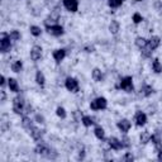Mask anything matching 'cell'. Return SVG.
<instances>
[{"label":"cell","instance_id":"obj_1","mask_svg":"<svg viewBox=\"0 0 162 162\" xmlns=\"http://www.w3.org/2000/svg\"><path fill=\"white\" fill-rule=\"evenodd\" d=\"M106 106H108V101L105 98H101V96L93 100L90 104V108L93 110H103V109H106Z\"/></svg>","mask_w":162,"mask_h":162},{"label":"cell","instance_id":"obj_2","mask_svg":"<svg viewBox=\"0 0 162 162\" xmlns=\"http://www.w3.org/2000/svg\"><path fill=\"white\" fill-rule=\"evenodd\" d=\"M118 88L127 91V93H132L133 91V79H132V76H127V77L122 79V81H121Z\"/></svg>","mask_w":162,"mask_h":162},{"label":"cell","instance_id":"obj_3","mask_svg":"<svg viewBox=\"0 0 162 162\" xmlns=\"http://www.w3.org/2000/svg\"><path fill=\"white\" fill-rule=\"evenodd\" d=\"M10 37L9 34L6 33H2V39H0V51H2L3 53L8 52L10 49V47H12V45H10Z\"/></svg>","mask_w":162,"mask_h":162},{"label":"cell","instance_id":"obj_4","mask_svg":"<svg viewBox=\"0 0 162 162\" xmlns=\"http://www.w3.org/2000/svg\"><path fill=\"white\" fill-rule=\"evenodd\" d=\"M65 86H66V89L71 93H77L79 91V82H77L76 79H73V77H67L66 82H65Z\"/></svg>","mask_w":162,"mask_h":162},{"label":"cell","instance_id":"obj_5","mask_svg":"<svg viewBox=\"0 0 162 162\" xmlns=\"http://www.w3.org/2000/svg\"><path fill=\"white\" fill-rule=\"evenodd\" d=\"M13 110L17 114H22L24 112V100H23V98L18 96V98H15L13 100Z\"/></svg>","mask_w":162,"mask_h":162},{"label":"cell","instance_id":"obj_6","mask_svg":"<svg viewBox=\"0 0 162 162\" xmlns=\"http://www.w3.org/2000/svg\"><path fill=\"white\" fill-rule=\"evenodd\" d=\"M34 152H36L37 155H41V156H45V157L52 158V156H51V149H49V148H48L46 144H42V143H39V144L36 147Z\"/></svg>","mask_w":162,"mask_h":162},{"label":"cell","instance_id":"obj_7","mask_svg":"<svg viewBox=\"0 0 162 162\" xmlns=\"http://www.w3.org/2000/svg\"><path fill=\"white\" fill-rule=\"evenodd\" d=\"M63 5L69 12L75 13L79 9V0H63Z\"/></svg>","mask_w":162,"mask_h":162},{"label":"cell","instance_id":"obj_8","mask_svg":"<svg viewBox=\"0 0 162 162\" xmlns=\"http://www.w3.org/2000/svg\"><path fill=\"white\" fill-rule=\"evenodd\" d=\"M47 32L51 36H55V37H60L63 34V28L58 24H53V26H48L47 27Z\"/></svg>","mask_w":162,"mask_h":162},{"label":"cell","instance_id":"obj_9","mask_svg":"<svg viewBox=\"0 0 162 162\" xmlns=\"http://www.w3.org/2000/svg\"><path fill=\"white\" fill-rule=\"evenodd\" d=\"M108 143H109V146H110L112 149H115V151H119V149L124 148L122 141H119V139L115 138V137H110L109 139H108Z\"/></svg>","mask_w":162,"mask_h":162},{"label":"cell","instance_id":"obj_10","mask_svg":"<svg viewBox=\"0 0 162 162\" xmlns=\"http://www.w3.org/2000/svg\"><path fill=\"white\" fill-rule=\"evenodd\" d=\"M42 57V47L41 46H33L30 49V58L33 61H38Z\"/></svg>","mask_w":162,"mask_h":162},{"label":"cell","instance_id":"obj_11","mask_svg":"<svg viewBox=\"0 0 162 162\" xmlns=\"http://www.w3.org/2000/svg\"><path fill=\"white\" fill-rule=\"evenodd\" d=\"M136 123L138 127H143L147 123V115L143 112H137L136 114Z\"/></svg>","mask_w":162,"mask_h":162},{"label":"cell","instance_id":"obj_12","mask_svg":"<svg viewBox=\"0 0 162 162\" xmlns=\"http://www.w3.org/2000/svg\"><path fill=\"white\" fill-rule=\"evenodd\" d=\"M52 56H53V58H55V61L57 63H60L61 61H63L65 57H66V51L62 49V48L61 49H56V51H53Z\"/></svg>","mask_w":162,"mask_h":162},{"label":"cell","instance_id":"obj_13","mask_svg":"<svg viewBox=\"0 0 162 162\" xmlns=\"http://www.w3.org/2000/svg\"><path fill=\"white\" fill-rule=\"evenodd\" d=\"M28 133L30 134V137L33 138L34 141H41L42 137H43V132H42V131H39V129H38L37 127H33V128H32Z\"/></svg>","mask_w":162,"mask_h":162},{"label":"cell","instance_id":"obj_14","mask_svg":"<svg viewBox=\"0 0 162 162\" xmlns=\"http://www.w3.org/2000/svg\"><path fill=\"white\" fill-rule=\"evenodd\" d=\"M117 125H118V128H119L123 133H127L129 129H131V122H129L128 119H122V121H119Z\"/></svg>","mask_w":162,"mask_h":162},{"label":"cell","instance_id":"obj_15","mask_svg":"<svg viewBox=\"0 0 162 162\" xmlns=\"http://www.w3.org/2000/svg\"><path fill=\"white\" fill-rule=\"evenodd\" d=\"M160 43H161V39H160V37H157V36H155V37H151V39L148 41V47L151 48V49H156L158 46H160Z\"/></svg>","mask_w":162,"mask_h":162},{"label":"cell","instance_id":"obj_16","mask_svg":"<svg viewBox=\"0 0 162 162\" xmlns=\"http://www.w3.org/2000/svg\"><path fill=\"white\" fill-rule=\"evenodd\" d=\"M119 23H118V20H115V19H113L112 22H110V24H109V30H110V33L112 34H117L118 32H119Z\"/></svg>","mask_w":162,"mask_h":162},{"label":"cell","instance_id":"obj_17","mask_svg":"<svg viewBox=\"0 0 162 162\" xmlns=\"http://www.w3.org/2000/svg\"><path fill=\"white\" fill-rule=\"evenodd\" d=\"M8 85H9L10 91H14V93L19 91V85H18V81L15 79H9L8 80Z\"/></svg>","mask_w":162,"mask_h":162},{"label":"cell","instance_id":"obj_18","mask_svg":"<svg viewBox=\"0 0 162 162\" xmlns=\"http://www.w3.org/2000/svg\"><path fill=\"white\" fill-rule=\"evenodd\" d=\"M22 127H23L24 129H27V131L29 132L32 128H33L34 125H33V123H32V121L29 119L28 117H24L23 119H22Z\"/></svg>","mask_w":162,"mask_h":162},{"label":"cell","instance_id":"obj_19","mask_svg":"<svg viewBox=\"0 0 162 162\" xmlns=\"http://www.w3.org/2000/svg\"><path fill=\"white\" fill-rule=\"evenodd\" d=\"M91 76L94 79V81L96 82H100L103 80V72L99 70V69H94L93 70V73H91Z\"/></svg>","mask_w":162,"mask_h":162},{"label":"cell","instance_id":"obj_20","mask_svg":"<svg viewBox=\"0 0 162 162\" xmlns=\"http://www.w3.org/2000/svg\"><path fill=\"white\" fill-rule=\"evenodd\" d=\"M36 81L38 85L41 86H45V82H46V77H45V75H43L42 71H37L36 73Z\"/></svg>","mask_w":162,"mask_h":162},{"label":"cell","instance_id":"obj_21","mask_svg":"<svg viewBox=\"0 0 162 162\" xmlns=\"http://www.w3.org/2000/svg\"><path fill=\"white\" fill-rule=\"evenodd\" d=\"M136 45H137V47H139L142 49V48H144L148 45V41L146 38H143V37H137L136 38Z\"/></svg>","mask_w":162,"mask_h":162},{"label":"cell","instance_id":"obj_22","mask_svg":"<svg viewBox=\"0 0 162 162\" xmlns=\"http://www.w3.org/2000/svg\"><path fill=\"white\" fill-rule=\"evenodd\" d=\"M94 133H95L96 138L100 139V141H103V139L105 138V132H104V129H103L101 127H96V128L94 129Z\"/></svg>","mask_w":162,"mask_h":162},{"label":"cell","instance_id":"obj_23","mask_svg":"<svg viewBox=\"0 0 162 162\" xmlns=\"http://www.w3.org/2000/svg\"><path fill=\"white\" fill-rule=\"evenodd\" d=\"M81 122H82V124L85 125V127H91V125H94V119L91 117H89V115H85V117H82L81 118Z\"/></svg>","mask_w":162,"mask_h":162},{"label":"cell","instance_id":"obj_24","mask_svg":"<svg viewBox=\"0 0 162 162\" xmlns=\"http://www.w3.org/2000/svg\"><path fill=\"white\" fill-rule=\"evenodd\" d=\"M152 69H153V71H155L156 73H161V72H162V65H161L160 60L156 58V60L152 62Z\"/></svg>","mask_w":162,"mask_h":162},{"label":"cell","instance_id":"obj_25","mask_svg":"<svg viewBox=\"0 0 162 162\" xmlns=\"http://www.w3.org/2000/svg\"><path fill=\"white\" fill-rule=\"evenodd\" d=\"M141 93L143 96H149L151 94L153 93V89H152V86H149V85H144L143 88L141 89Z\"/></svg>","mask_w":162,"mask_h":162},{"label":"cell","instance_id":"obj_26","mask_svg":"<svg viewBox=\"0 0 162 162\" xmlns=\"http://www.w3.org/2000/svg\"><path fill=\"white\" fill-rule=\"evenodd\" d=\"M22 67H23V63H22V61H20V60H19V61H15V62L12 65V71L19 72V71H22Z\"/></svg>","mask_w":162,"mask_h":162},{"label":"cell","instance_id":"obj_27","mask_svg":"<svg viewBox=\"0 0 162 162\" xmlns=\"http://www.w3.org/2000/svg\"><path fill=\"white\" fill-rule=\"evenodd\" d=\"M30 33L33 34L34 37H39L41 33H42V29L39 27H37V26H30Z\"/></svg>","mask_w":162,"mask_h":162},{"label":"cell","instance_id":"obj_28","mask_svg":"<svg viewBox=\"0 0 162 162\" xmlns=\"http://www.w3.org/2000/svg\"><path fill=\"white\" fill-rule=\"evenodd\" d=\"M149 141H151V134L148 133V131L143 132V133L141 134V142H142L143 144H146V143H148Z\"/></svg>","mask_w":162,"mask_h":162},{"label":"cell","instance_id":"obj_29","mask_svg":"<svg viewBox=\"0 0 162 162\" xmlns=\"http://www.w3.org/2000/svg\"><path fill=\"white\" fill-rule=\"evenodd\" d=\"M108 4L110 8H119L123 4V0H108Z\"/></svg>","mask_w":162,"mask_h":162},{"label":"cell","instance_id":"obj_30","mask_svg":"<svg viewBox=\"0 0 162 162\" xmlns=\"http://www.w3.org/2000/svg\"><path fill=\"white\" fill-rule=\"evenodd\" d=\"M9 37H10L12 41H18V39H20V33L18 30H10Z\"/></svg>","mask_w":162,"mask_h":162},{"label":"cell","instance_id":"obj_31","mask_svg":"<svg viewBox=\"0 0 162 162\" xmlns=\"http://www.w3.org/2000/svg\"><path fill=\"white\" fill-rule=\"evenodd\" d=\"M132 20H133V23H134V24H139V23H141V22L143 20V18H142V15L139 14V13H134Z\"/></svg>","mask_w":162,"mask_h":162},{"label":"cell","instance_id":"obj_32","mask_svg":"<svg viewBox=\"0 0 162 162\" xmlns=\"http://www.w3.org/2000/svg\"><path fill=\"white\" fill-rule=\"evenodd\" d=\"M56 114H57L60 118H62V119H65V118H66V110H65L62 106H58V108H57Z\"/></svg>","mask_w":162,"mask_h":162},{"label":"cell","instance_id":"obj_33","mask_svg":"<svg viewBox=\"0 0 162 162\" xmlns=\"http://www.w3.org/2000/svg\"><path fill=\"white\" fill-rule=\"evenodd\" d=\"M142 55L144 57H149L151 55H152V49H151L148 46H146L144 48H142Z\"/></svg>","mask_w":162,"mask_h":162},{"label":"cell","instance_id":"obj_34","mask_svg":"<svg viewBox=\"0 0 162 162\" xmlns=\"http://www.w3.org/2000/svg\"><path fill=\"white\" fill-rule=\"evenodd\" d=\"M123 160H124V161H127V162H132V161L134 160V157H133V155H132V153H125V156L123 157Z\"/></svg>","mask_w":162,"mask_h":162},{"label":"cell","instance_id":"obj_35","mask_svg":"<svg viewBox=\"0 0 162 162\" xmlns=\"http://www.w3.org/2000/svg\"><path fill=\"white\" fill-rule=\"evenodd\" d=\"M0 93H2V101H4V100L6 99V94H5V91H4V90H2Z\"/></svg>","mask_w":162,"mask_h":162},{"label":"cell","instance_id":"obj_36","mask_svg":"<svg viewBox=\"0 0 162 162\" xmlns=\"http://www.w3.org/2000/svg\"><path fill=\"white\" fill-rule=\"evenodd\" d=\"M4 84H5V77H4V76H2V77H0V85L4 86Z\"/></svg>","mask_w":162,"mask_h":162},{"label":"cell","instance_id":"obj_37","mask_svg":"<svg viewBox=\"0 0 162 162\" xmlns=\"http://www.w3.org/2000/svg\"><path fill=\"white\" fill-rule=\"evenodd\" d=\"M157 158H158V161H162V151H160V152H158Z\"/></svg>","mask_w":162,"mask_h":162},{"label":"cell","instance_id":"obj_38","mask_svg":"<svg viewBox=\"0 0 162 162\" xmlns=\"http://www.w3.org/2000/svg\"><path fill=\"white\" fill-rule=\"evenodd\" d=\"M37 121H39V123H43V117L37 115Z\"/></svg>","mask_w":162,"mask_h":162},{"label":"cell","instance_id":"obj_39","mask_svg":"<svg viewBox=\"0 0 162 162\" xmlns=\"http://www.w3.org/2000/svg\"><path fill=\"white\" fill-rule=\"evenodd\" d=\"M136 2H142V0H136Z\"/></svg>","mask_w":162,"mask_h":162}]
</instances>
